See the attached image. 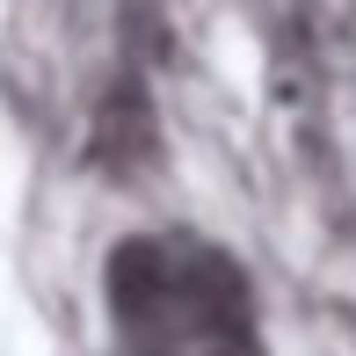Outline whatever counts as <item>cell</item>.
Returning <instances> with one entry per match:
<instances>
[{
    "mask_svg": "<svg viewBox=\"0 0 356 356\" xmlns=\"http://www.w3.org/2000/svg\"><path fill=\"white\" fill-rule=\"evenodd\" d=\"M109 320L131 356H254L248 284L204 240H124L109 262Z\"/></svg>",
    "mask_w": 356,
    "mask_h": 356,
    "instance_id": "cell-1",
    "label": "cell"
}]
</instances>
